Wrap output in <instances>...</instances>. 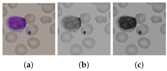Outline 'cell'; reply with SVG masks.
I'll return each instance as SVG.
<instances>
[{"label": "cell", "mask_w": 167, "mask_h": 71, "mask_svg": "<svg viewBox=\"0 0 167 71\" xmlns=\"http://www.w3.org/2000/svg\"><path fill=\"white\" fill-rule=\"evenodd\" d=\"M117 25L120 30L126 32H132L137 27L135 17L123 16L119 17L116 21Z\"/></svg>", "instance_id": "cell-1"}, {"label": "cell", "mask_w": 167, "mask_h": 71, "mask_svg": "<svg viewBox=\"0 0 167 71\" xmlns=\"http://www.w3.org/2000/svg\"><path fill=\"white\" fill-rule=\"evenodd\" d=\"M61 23L65 30L73 32H78L82 25L80 17L71 16H66L62 19Z\"/></svg>", "instance_id": "cell-2"}, {"label": "cell", "mask_w": 167, "mask_h": 71, "mask_svg": "<svg viewBox=\"0 0 167 71\" xmlns=\"http://www.w3.org/2000/svg\"><path fill=\"white\" fill-rule=\"evenodd\" d=\"M6 23L9 29L13 31L19 33L23 31L27 25L25 18L15 16L9 18Z\"/></svg>", "instance_id": "cell-3"}, {"label": "cell", "mask_w": 167, "mask_h": 71, "mask_svg": "<svg viewBox=\"0 0 167 71\" xmlns=\"http://www.w3.org/2000/svg\"><path fill=\"white\" fill-rule=\"evenodd\" d=\"M138 45L143 49H147L149 48L151 44L150 40L146 37H141L137 41Z\"/></svg>", "instance_id": "cell-4"}, {"label": "cell", "mask_w": 167, "mask_h": 71, "mask_svg": "<svg viewBox=\"0 0 167 71\" xmlns=\"http://www.w3.org/2000/svg\"><path fill=\"white\" fill-rule=\"evenodd\" d=\"M166 7V3H152L153 11L156 13L163 12Z\"/></svg>", "instance_id": "cell-5"}, {"label": "cell", "mask_w": 167, "mask_h": 71, "mask_svg": "<svg viewBox=\"0 0 167 71\" xmlns=\"http://www.w3.org/2000/svg\"><path fill=\"white\" fill-rule=\"evenodd\" d=\"M97 9L100 13H104L107 12L110 9L111 3H98L97 4Z\"/></svg>", "instance_id": "cell-6"}, {"label": "cell", "mask_w": 167, "mask_h": 71, "mask_svg": "<svg viewBox=\"0 0 167 71\" xmlns=\"http://www.w3.org/2000/svg\"><path fill=\"white\" fill-rule=\"evenodd\" d=\"M149 28L147 25L144 24L138 26L136 28V31L137 34L139 36H144L148 33Z\"/></svg>", "instance_id": "cell-7"}, {"label": "cell", "mask_w": 167, "mask_h": 71, "mask_svg": "<svg viewBox=\"0 0 167 71\" xmlns=\"http://www.w3.org/2000/svg\"><path fill=\"white\" fill-rule=\"evenodd\" d=\"M83 46L88 49H91L93 48L96 42L95 40L91 37H87L84 39L82 41Z\"/></svg>", "instance_id": "cell-8"}, {"label": "cell", "mask_w": 167, "mask_h": 71, "mask_svg": "<svg viewBox=\"0 0 167 71\" xmlns=\"http://www.w3.org/2000/svg\"><path fill=\"white\" fill-rule=\"evenodd\" d=\"M94 30L93 26L91 24H86L81 28V33L84 36H89L91 35Z\"/></svg>", "instance_id": "cell-9"}, {"label": "cell", "mask_w": 167, "mask_h": 71, "mask_svg": "<svg viewBox=\"0 0 167 71\" xmlns=\"http://www.w3.org/2000/svg\"><path fill=\"white\" fill-rule=\"evenodd\" d=\"M125 51L128 55H136L138 53V50L135 44H131L126 47Z\"/></svg>", "instance_id": "cell-10"}, {"label": "cell", "mask_w": 167, "mask_h": 71, "mask_svg": "<svg viewBox=\"0 0 167 71\" xmlns=\"http://www.w3.org/2000/svg\"><path fill=\"white\" fill-rule=\"evenodd\" d=\"M128 36L126 33L120 32L117 33L116 38L119 43H123L126 42L128 39Z\"/></svg>", "instance_id": "cell-11"}, {"label": "cell", "mask_w": 167, "mask_h": 71, "mask_svg": "<svg viewBox=\"0 0 167 71\" xmlns=\"http://www.w3.org/2000/svg\"><path fill=\"white\" fill-rule=\"evenodd\" d=\"M70 51L71 54L74 55H79L82 54L83 52L82 46L78 44H74L71 46Z\"/></svg>", "instance_id": "cell-12"}, {"label": "cell", "mask_w": 167, "mask_h": 71, "mask_svg": "<svg viewBox=\"0 0 167 71\" xmlns=\"http://www.w3.org/2000/svg\"><path fill=\"white\" fill-rule=\"evenodd\" d=\"M137 23L138 24H143L146 21L147 17L145 14L139 13L136 14L135 16Z\"/></svg>", "instance_id": "cell-13"}, {"label": "cell", "mask_w": 167, "mask_h": 71, "mask_svg": "<svg viewBox=\"0 0 167 71\" xmlns=\"http://www.w3.org/2000/svg\"><path fill=\"white\" fill-rule=\"evenodd\" d=\"M80 18L83 24H88L91 21V16L87 13H83L80 16Z\"/></svg>", "instance_id": "cell-14"}, {"label": "cell", "mask_w": 167, "mask_h": 71, "mask_svg": "<svg viewBox=\"0 0 167 71\" xmlns=\"http://www.w3.org/2000/svg\"><path fill=\"white\" fill-rule=\"evenodd\" d=\"M151 20L153 23H161L163 21V18L160 16H152L151 17Z\"/></svg>", "instance_id": "cell-15"}, {"label": "cell", "mask_w": 167, "mask_h": 71, "mask_svg": "<svg viewBox=\"0 0 167 71\" xmlns=\"http://www.w3.org/2000/svg\"><path fill=\"white\" fill-rule=\"evenodd\" d=\"M95 21L98 23H105L107 21V18L106 17L102 16H98L95 18Z\"/></svg>", "instance_id": "cell-16"}, {"label": "cell", "mask_w": 167, "mask_h": 71, "mask_svg": "<svg viewBox=\"0 0 167 71\" xmlns=\"http://www.w3.org/2000/svg\"><path fill=\"white\" fill-rule=\"evenodd\" d=\"M160 32L161 34H163L166 35V23H164L162 25L160 28Z\"/></svg>", "instance_id": "cell-17"}, {"label": "cell", "mask_w": 167, "mask_h": 71, "mask_svg": "<svg viewBox=\"0 0 167 71\" xmlns=\"http://www.w3.org/2000/svg\"><path fill=\"white\" fill-rule=\"evenodd\" d=\"M111 23H110L105 27L104 28V32L107 34H111Z\"/></svg>", "instance_id": "cell-18"}, {"label": "cell", "mask_w": 167, "mask_h": 71, "mask_svg": "<svg viewBox=\"0 0 167 71\" xmlns=\"http://www.w3.org/2000/svg\"><path fill=\"white\" fill-rule=\"evenodd\" d=\"M129 3H118V6L121 8H126L128 5Z\"/></svg>", "instance_id": "cell-19"}, {"label": "cell", "mask_w": 167, "mask_h": 71, "mask_svg": "<svg viewBox=\"0 0 167 71\" xmlns=\"http://www.w3.org/2000/svg\"><path fill=\"white\" fill-rule=\"evenodd\" d=\"M118 13V10L117 8L115 6L113 7V16L115 17Z\"/></svg>", "instance_id": "cell-20"}, {"label": "cell", "mask_w": 167, "mask_h": 71, "mask_svg": "<svg viewBox=\"0 0 167 71\" xmlns=\"http://www.w3.org/2000/svg\"><path fill=\"white\" fill-rule=\"evenodd\" d=\"M114 34H115V29H114V28L113 27V35H114Z\"/></svg>", "instance_id": "cell-21"}]
</instances>
